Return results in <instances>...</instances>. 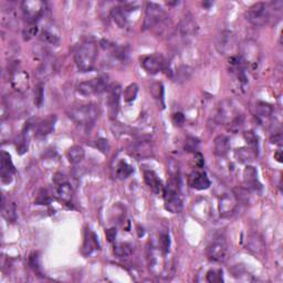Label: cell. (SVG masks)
Wrapping results in <instances>:
<instances>
[{
  "label": "cell",
  "mask_w": 283,
  "mask_h": 283,
  "mask_svg": "<svg viewBox=\"0 0 283 283\" xmlns=\"http://www.w3.org/2000/svg\"><path fill=\"white\" fill-rule=\"evenodd\" d=\"M98 45L92 40L84 41L74 54V62L79 71L89 72L94 68L98 59Z\"/></svg>",
  "instance_id": "obj_1"
},
{
  "label": "cell",
  "mask_w": 283,
  "mask_h": 283,
  "mask_svg": "<svg viewBox=\"0 0 283 283\" xmlns=\"http://www.w3.org/2000/svg\"><path fill=\"white\" fill-rule=\"evenodd\" d=\"M163 195H164L166 210L172 214H179L183 210V198H181L178 174L170 175V179L167 186H165Z\"/></svg>",
  "instance_id": "obj_2"
},
{
  "label": "cell",
  "mask_w": 283,
  "mask_h": 283,
  "mask_svg": "<svg viewBox=\"0 0 283 283\" xmlns=\"http://www.w3.org/2000/svg\"><path fill=\"white\" fill-rule=\"evenodd\" d=\"M100 107L95 104H83L70 108L68 116L73 122L82 126L93 125L100 116Z\"/></svg>",
  "instance_id": "obj_3"
},
{
  "label": "cell",
  "mask_w": 283,
  "mask_h": 283,
  "mask_svg": "<svg viewBox=\"0 0 283 283\" xmlns=\"http://www.w3.org/2000/svg\"><path fill=\"white\" fill-rule=\"evenodd\" d=\"M167 15L157 3L147 2L144 18V30H165L167 23Z\"/></svg>",
  "instance_id": "obj_4"
},
{
  "label": "cell",
  "mask_w": 283,
  "mask_h": 283,
  "mask_svg": "<svg viewBox=\"0 0 283 283\" xmlns=\"http://www.w3.org/2000/svg\"><path fill=\"white\" fill-rule=\"evenodd\" d=\"M239 58L243 62L246 68L257 69L260 64L261 50L254 40L248 39L239 45Z\"/></svg>",
  "instance_id": "obj_5"
},
{
  "label": "cell",
  "mask_w": 283,
  "mask_h": 283,
  "mask_svg": "<svg viewBox=\"0 0 283 283\" xmlns=\"http://www.w3.org/2000/svg\"><path fill=\"white\" fill-rule=\"evenodd\" d=\"M270 6L266 2H257L251 6L246 13V19L251 25L262 27L270 20Z\"/></svg>",
  "instance_id": "obj_6"
},
{
  "label": "cell",
  "mask_w": 283,
  "mask_h": 283,
  "mask_svg": "<svg viewBox=\"0 0 283 283\" xmlns=\"http://www.w3.org/2000/svg\"><path fill=\"white\" fill-rule=\"evenodd\" d=\"M21 9L23 17L31 25V23H36L44 17L46 5L45 2L40 1V0H25L21 3Z\"/></svg>",
  "instance_id": "obj_7"
},
{
  "label": "cell",
  "mask_w": 283,
  "mask_h": 283,
  "mask_svg": "<svg viewBox=\"0 0 283 283\" xmlns=\"http://www.w3.org/2000/svg\"><path fill=\"white\" fill-rule=\"evenodd\" d=\"M108 88L105 76H98L94 79L83 81L77 85V92L83 96H90L93 94H100L106 91Z\"/></svg>",
  "instance_id": "obj_8"
},
{
  "label": "cell",
  "mask_w": 283,
  "mask_h": 283,
  "mask_svg": "<svg viewBox=\"0 0 283 283\" xmlns=\"http://www.w3.org/2000/svg\"><path fill=\"white\" fill-rule=\"evenodd\" d=\"M228 245L224 237H217L211 241L210 245L207 247V257L210 261L223 262L227 258Z\"/></svg>",
  "instance_id": "obj_9"
},
{
  "label": "cell",
  "mask_w": 283,
  "mask_h": 283,
  "mask_svg": "<svg viewBox=\"0 0 283 283\" xmlns=\"http://www.w3.org/2000/svg\"><path fill=\"white\" fill-rule=\"evenodd\" d=\"M238 110L231 100H223L219 103L218 112H217L216 119L220 124H229L239 116Z\"/></svg>",
  "instance_id": "obj_10"
},
{
  "label": "cell",
  "mask_w": 283,
  "mask_h": 283,
  "mask_svg": "<svg viewBox=\"0 0 283 283\" xmlns=\"http://www.w3.org/2000/svg\"><path fill=\"white\" fill-rule=\"evenodd\" d=\"M141 65L149 74H157L165 68V59L161 54H150L145 56L141 59Z\"/></svg>",
  "instance_id": "obj_11"
},
{
  "label": "cell",
  "mask_w": 283,
  "mask_h": 283,
  "mask_svg": "<svg viewBox=\"0 0 283 283\" xmlns=\"http://www.w3.org/2000/svg\"><path fill=\"white\" fill-rule=\"evenodd\" d=\"M197 29L198 28H197V23L195 22V20H194L191 15H186L177 27V34L180 40L185 44V42H188L195 36Z\"/></svg>",
  "instance_id": "obj_12"
},
{
  "label": "cell",
  "mask_w": 283,
  "mask_h": 283,
  "mask_svg": "<svg viewBox=\"0 0 283 283\" xmlns=\"http://www.w3.org/2000/svg\"><path fill=\"white\" fill-rule=\"evenodd\" d=\"M121 85L119 83H113L108 87V96H107V106L108 114L111 119H115L119 113V99H121Z\"/></svg>",
  "instance_id": "obj_13"
},
{
  "label": "cell",
  "mask_w": 283,
  "mask_h": 283,
  "mask_svg": "<svg viewBox=\"0 0 283 283\" xmlns=\"http://www.w3.org/2000/svg\"><path fill=\"white\" fill-rule=\"evenodd\" d=\"M238 200L234 194L224 193L219 197V212L223 218L230 217L237 208Z\"/></svg>",
  "instance_id": "obj_14"
},
{
  "label": "cell",
  "mask_w": 283,
  "mask_h": 283,
  "mask_svg": "<svg viewBox=\"0 0 283 283\" xmlns=\"http://www.w3.org/2000/svg\"><path fill=\"white\" fill-rule=\"evenodd\" d=\"M57 71V59L50 54L44 57V60L37 70V76L40 80H46Z\"/></svg>",
  "instance_id": "obj_15"
},
{
  "label": "cell",
  "mask_w": 283,
  "mask_h": 283,
  "mask_svg": "<svg viewBox=\"0 0 283 283\" xmlns=\"http://www.w3.org/2000/svg\"><path fill=\"white\" fill-rule=\"evenodd\" d=\"M130 153L132 156H134L137 160H143V158H149L153 156V145L149 141L142 139V141L135 142L132 144L130 149Z\"/></svg>",
  "instance_id": "obj_16"
},
{
  "label": "cell",
  "mask_w": 283,
  "mask_h": 283,
  "mask_svg": "<svg viewBox=\"0 0 283 283\" xmlns=\"http://www.w3.org/2000/svg\"><path fill=\"white\" fill-rule=\"evenodd\" d=\"M235 44V36L229 30H223L216 38V48L222 54H228Z\"/></svg>",
  "instance_id": "obj_17"
},
{
  "label": "cell",
  "mask_w": 283,
  "mask_h": 283,
  "mask_svg": "<svg viewBox=\"0 0 283 283\" xmlns=\"http://www.w3.org/2000/svg\"><path fill=\"white\" fill-rule=\"evenodd\" d=\"M188 184L192 188L197 189V191H205V189L210 187L211 185L207 174L203 170H194L189 175Z\"/></svg>",
  "instance_id": "obj_18"
},
{
  "label": "cell",
  "mask_w": 283,
  "mask_h": 283,
  "mask_svg": "<svg viewBox=\"0 0 283 283\" xmlns=\"http://www.w3.org/2000/svg\"><path fill=\"white\" fill-rule=\"evenodd\" d=\"M0 176H1L2 183H10L11 178L14 176L15 173V166L11 161L10 155L7 152H1L0 155Z\"/></svg>",
  "instance_id": "obj_19"
},
{
  "label": "cell",
  "mask_w": 283,
  "mask_h": 283,
  "mask_svg": "<svg viewBox=\"0 0 283 283\" xmlns=\"http://www.w3.org/2000/svg\"><path fill=\"white\" fill-rule=\"evenodd\" d=\"M246 247L247 250H249L250 253H253L255 255H263L266 253L265 241L257 234H251L248 236Z\"/></svg>",
  "instance_id": "obj_20"
},
{
  "label": "cell",
  "mask_w": 283,
  "mask_h": 283,
  "mask_svg": "<svg viewBox=\"0 0 283 283\" xmlns=\"http://www.w3.org/2000/svg\"><path fill=\"white\" fill-rule=\"evenodd\" d=\"M11 84L19 93H22L29 89V76L22 70H15L11 74Z\"/></svg>",
  "instance_id": "obj_21"
},
{
  "label": "cell",
  "mask_w": 283,
  "mask_h": 283,
  "mask_svg": "<svg viewBox=\"0 0 283 283\" xmlns=\"http://www.w3.org/2000/svg\"><path fill=\"white\" fill-rule=\"evenodd\" d=\"M6 103V107L8 110V114H9V111L13 112L15 114L21 115L22 113H25L26 111V102L21 96H19L18 94H13L10 96H8V99L5 101Z\"/></svg>",
  "instance_id": "obj_22"
},
{
  "label": "cell",
  "mask_w": 283,
  "mask_h": 283,
  "mask_svg": "<svg viewBox=\"0 0 283 283\" xmlns=\"http://www.w3.org/2000/svg\"><path fill=\"white\" fill-rule=\"evenodd\" d=\"M243 184L250 191L261 189V184L258 180V173L253 166H247L245 172H243Z\"/></svg>",
  "instance_id": "obj_23"
},
{
  "label": "cell",
  "mask_w": 283,
  "mask_h": 283,
  "mask_svg": "<svg viewBox=\"0 0 283 283\" xmlns=\"http://www.w3.org/2000/svg\"><path fill=\"white\" fill-rule=\"evenodd\" d=\"M56 122H57V115H54V114L49 115L46 119H42L37 126L36 136L39 138L48 136V135L53 131L54 125H56Z\"/></svg>",
  "instance_id": "obj_24"
},
{
  "label": "cell",
  "mask_w": 283,
  "mask_h": 283,
  "mask_svg": "<svg viewBox=\"0 0 283 283\" xmlns=\"http://www.w3.org/2000/svg\"><path fill=\"white\" fill-rule=\"evenodd\" d=\"M144 179H145L146 185L152 189V192L157 194V195H163L165 186H163L162 180L158 178L156 173L153 172V170H145Z\"/></svg>",
  "instance_id": "obj_25"
},
{
  "label": "cell",
  "mask_w": 283,
  "mask_h": 283,
  "mask_svg": "<svg viewBox=\"0 0 283 283\" xmlns=\"http://www.w3.org/2000/svg\"><path fill=\"white\" fill-rule=\"evenodd\" d=\"M230 150V138L226 135H218L214 141V153L219 157L226 156Z\"/></svg>",
  "instance_id": "obj_26"
},
{
  "label": "cell",
  "mask_w": 283,
  "mask_h": 283,
  "mask_svg": "<svg viewBox=\"0 0 283 283\" xmlns=\"http://www.w3.org/2000/svg\"><path fill=\"white\" fill-rule=\"evenodd\" d=\"M56 189H57L58 198H59L61 201H63L64 204L71 203V199L73 196V189H72V186L69 184L68 180L59 185H56Z\"/></svg>",
  "instance_id": "obj_27"
},
{
  "label": "cell",
  "mask_w": 283,
  "mask_h": 283,
  "mask_svg": "<svg viewBox=\"0 0 283 283\" xmlns=\"http://www.w3.org/2000/svg\"><path fill=\"white\" fill-rule=\"evenodd\" d=\"M84 156H85L84 149L82 146H80V145L71 146L67 150L68 161L73 165H76V164H79V163L82 162Z\"/></svg>",
  "instance_id": "obj_28"
},
{
  "label": "cell",
  "mask_w": 283,
  "mask_h": 283,
  "mask_svg": "<svg viewBox=\"0 0 283 283\" xmlns=\"http://www.w3.org/2000/svg\"><path fill=\"white\" fill-rule=\"evenodd\" d=\"M273 114V106L269 103L266 102H258L255 104V115L259 119L265 121L271 118V115Z\"/></svg>",
  "instance_id": "obj_29"
},
{
  "label": "cell",
  "mask_w": 283,
  "mask_h": 283,
  "mask_svg": "<svg viewBox=\"0 0 283 283\" xmlns=\"http://www.w3.org/2000/svg\"><path fill=\"white\" fill-rule=\"evenodd\" d=\"M126 9L123 7L116 6L114 8H112L111 10V17L113 18V20L115 21L116 25H118L119 28H124L126 26L127 19H126Z\"/></svg>",
  "instance_id": "obj_30"
},
{
  "label": "cell",
  "mask_w": 283,
  "mask_h": 283,
  "mask_svg": "<svg viewBox=\"0 0 283 283\" xmlns=\"http://www.w3.org/2000/svg\"><path fill=\"white\" fill-rule=\"evenodd\" d=\"M2 215L10 223H15L17 220V209L14 203H5V197L2 196V204H1Z\"/></svg>",
  "instance_id": "obj_31"
},
{
  "label": "cell",
  "mask_w": 283,
  "mask_h": 283,
  "mask_svg": "<svg viewBox=\"0 0 283 283\" xmlns=\"http://www.w3.org/2000/svg\"><path fill=\"white\" fill-rule=\"evenodd\" d=\"M40 40L46 45H59L60 38L54 31H51L50 29H44L40 33Z\"/></svg>",
  "instance_id": "obj_32"
},
{
  "label": "cell",
  "mask_w": 283,
  "mask_h": 283,
  "mask_svg": "<svg viewBox=\"0 0 283 283\" xmlns=\"http://www.w3.org/2000/svg\"><path fill=\"white\" fill-rule=\"evenodd\" d=\"M132 173H133V168L126 162L121 161L116 165V177L119 178V179H125V178L130 177Z\"/></svg>",
  "instance_id": "obj_33"
},
{
  "label": "cell",
  "mask_w": 283,
  "mask_h": 283,
  "mask_svg": "<svg viewBox=\"0 0 283 283\" xmlns=\"http://www.w3.org/2000/svg\"><path fill=\"white\" fill-rule=\"evenodd\" d=\"M114 254L118 255L119 258H126L130 257L133 253V247L127 242H121L114 246Z\"/></svg>",
  "instance_id": "obj_34"
},
{
  "label": "cell",
  "mask_w": 283,
  "mask_h": 283,
  "mask_svg": "<svg viewBox=\"0 0 283 283\" xmlns=\"http://www.w3.org/2000/svg\"><path fill=\"white\" fill-rule=\"evenodd\" d=\"M96 247H98V241H96L95 235L91 231H88L87 237H85V240H84L83 250L85 251V253L87 254H90L93 250L96 249Z\"/></svg>",
  "instance_id": "obj_35"
},
{
  "label": "cell",
  "mask_w": 283,
  "mask_h": 283,
  "mask_svg": "<svg viewBox=\"0 0 283 283\" xmlns=\"http://www.w3.org/2000/svg\"><path fill=\"white\" fill-rule=\"evenodd\" d=\"M137 92H138L137 85L131 84L125 89V91H124V99H125L126 102H132V101H134L135 99H136Z\"/></svg>",
  "instance_id": "obj_36"
},
{
  "label": "cell",
  "mask_w": 283,
  "mask_h": 283,
  "mask_svg": "<svg viewBox=\"0 0 283 283\" xmlns=\"http://www.w3.org/2000/svg\"><path fill=\"white\" fill-rule=\"evenodd\" d=\"M243 136H245V139L247 141L248 144L253 147V152L257 154V149H258V137H257V135H255L253 131H249V132H246V133L243 134Z\"/></svg>",
  "instance_id": "obj_37"
},
{
  "label": "cell",
  "mask_w": 283,
  "mask_h": 283,
  "mask_svg": "<svg viewBox=\"0 0 283 283\" xmlns=\"http://www.w3.org/2000/svg\"><path fill=\"white\" fill-rule=\"evenodd\" d=\"M150 92H152L155 99L161 101L163 103V101H164V88H163L162 83L153 84L152 88H150Z\"/></svg>",
  "instance_id": "obj_38"
},
{
  "label": "cell",
  "mask_w": 283,
  "mask_h": 283,
  "mask_svg": "<svg viewBox=\"0 0 283 283\" xmlns=\"http://www.w3.org/2000/svg\"><path fill=\"white\" fill-rule=\"evenodd\" d=\"M50 201H51V197H50L48 191H46V189H41V191L39 192L34 203L37 205H49Z\"/></svg>",
  "instance_id": "obj_39"
},
{
  "label": "cell",
  "mask_w": 283,
  "mask_h": 283,
  "mask_svg": "<svg viewBox=\"0 0 283 283\" xmlns=\"http://www.w3.org/2000/svg\"><path fill=\"white\" fill-rule=\"evenodd\" d=\"M38 31L39 28L36 23H31L30 26H28L27 28H25V30H23V39H25V40H30V39L37 36Z\"/></svg>",
  "instance_id": "obj_40"
},
{
  "label": "cell",
  "mask_w": 283,
  "mask_h": 283,
  "mask_svg": "<svg viewBox=\"0 0 283 283\" xmlns=\"http://www.w3.org/2000/svg\"><path fill=\"white\" fill-rule=\"evenodd\" d=\"M236 156L238 157V161H240L241 163H248L249 161L253 160V154H251V150L247 149H237V152H236Z\"/></svg>",
  "instance_id": "obj_41"
},
{
  "label": "cell",
  "mask_w": 283,
  "mask_h": 283,
  "mask_svg": "<svg viewBox=\"0 0 283 283\" xmlns=\"http://www.w3.org/2000/svg\"><path fill=\"white\" fill-rule=\"evenodd\" d=\"M95 147L98 149L101 153L103 154H108L111 149L110 143H108L107 139L105 138H98L95 141Z\"/></svg>",
  "instance_id": "obj_42"
},
{
  "label": "cell",
  "mask_w": 283,
  "mask_h": 283,
  "mask_svg": "<svg viewBox=\"0 0 283 283\" xmlns=\"http://www.w3.org/2000/svg\"><path fill=\"white\" fill-rule=\"evenodd\" d=\"M44 96H45L44 85H42L41 83H39L37 85L36 90H34V103H36V105L38 107H40L42 102H44Z\"/></svg>",
  "instance_id": "obj_43"
},
{
  "label": "cell",
  "mask_w": 283,
  "mask_h": 283,
  "mask_svg": "<svg viewBox=\"0 0 283 283\" xmlns=\"http://www.w3.org/2000/svg\"><path fill=\"white\" fill-rule=\"evenodd\" d=\"M29 263L30 267L33 269V271L36 273H38L40 276L41 273V268H40V259H39V255L37 253H34L30 255L29 258Z\"/></svg>",
  "instance_id": "obj_44"
},
{
  "label": "cell",
  "mask_w": 283,
  "mask_h": 283,
  "mask_svg": "<svg viewBox=\"0 0 283 283\" xmlns=\"http://www.w3.org/2000/svg\"><path fill=\"white\" fill-rule=\"evenodd\" d=\"M222 270H210L207 273V281L209 282H220L223 280Z\"/></svg>",
  "instance_id": "obj_45"
},
{
  "label": "cell",
  "mask_w": 283,
  "mask_h": 283,
  "mask_svg": "<svg viewBox=\"0 0 283 283\" xmlns=\"http://www.w3.org/2000/svg\"><path fill=\"white\" fill-rule=\"evenodd\" d=\"M198 149V139L195 137H188L185 143V149L187 152H196Z\"/></svg>",
  "instance_id": "obj_46"
},
{
  "label": "cell",
  "mask_w": 283,
  "mask_h": 283,
  "mask_svg": "<svg viewBox=\"0 0 283 283\" xmlns=\"http://www.w3.org/2000/svg\"><path fill=\"white\" fill-rule=\"evenodd\" d=\"M192 73V69L188 68V67H180L178 69V71L176 72V75H177V79L178 80H181V81H185L187 80L189 75H191Z\"/></svg>",
  "instance_id": "obj_47"
},
{
  "label": "cell",
  "mask_w": 283,
  "mask_h": 283,
  "mask_svg": "<svg viewBox=\"0 0 283 283\" xmlns=\"http://www.w3.org/2000/svg\"><path fill=\"white\" fill-rule=\"evenodd\" d=\"M169 245H170V241H169L168 235H162L161 236V248H162L163 253H168V251H169Z\"/></svg>",
  "instance_id": "obj_48"
},
{
  "label": "cell",
  "mask_w": 283,
  "mask_h": 283,
  "mask_svg": "<svg viewBox=\"0 0 283 283\" xmlns=\"http://www.w3.org/2000/svg\"><path fill=\"white\" fill-rule=\"evenodd\" d=\"M173 123L176 126H181L185 123V116L183 113H175L173 115Z\"/></svg>",
  "instance_id": "obj_49"
},
{
  "label": "cell",
  "mask_w": 283,
  "mask_h": 283,
  "mask_svg": "<svg viewBox=\"0 0 283 283\" xmlns=\"http://www.w3.org/2000/svg\"><path fill=\"white\" fill-rule=\"evenodd\" d=\"M270 141H271V143H273V144L281 145V142H282V135H281V133L274 134L273 136H271Z\"/></svg>",
  "instance_id": "obj_50"
},
{
  "label": "cell",
  "mask_w": 283,
  "mask_h": 283,
  "mask_svg": "<svg viewBox=\"0 0 283 283\" xmlns=\"http://www.w3.org/2000/svg\"><path fill=\"white\" fill-rule=\"evenodd\" d=\"M106 237H107L108 241H110V242L114 241V239L116 237V229H114V228H112V229L106 230Z\"/></svg>",
  "instance_id": "obj_51"
},
{
  "label": "cell",
  "mask_w": 283,
  "mask_h": 283,
  "mask_svg": "<svg viewBox=\"0 0 283 283\" xmlns=\"http://www.w3.org/2000/svg\"><path fill=\"white\" fill-rule=\"evenodd\" d=\"M195 158H196L197 165H198L199 167H203V165H204V157H203V155H201L200 153H196L195 154Z\"/></svg>",
  "instance_id": "obj_52"
},
{
  "label": "cell",
  "mask_w": 283,
  "mask_h": 283,
  "mask_svg": "<svg viewBox=\"0 0 283 283\" xmlns=\"http://www.w3.org/2000/svg\"><path fill=\"white\" fill-rule=\"evenodd\" d=\"M274 156H276L277 161H278L279 163H281V162H282V156H281V152H280V150H279L278 153H276V155H274Z\"/></svg>",
  "instance_id": "obj_53"
}]
</instances>
